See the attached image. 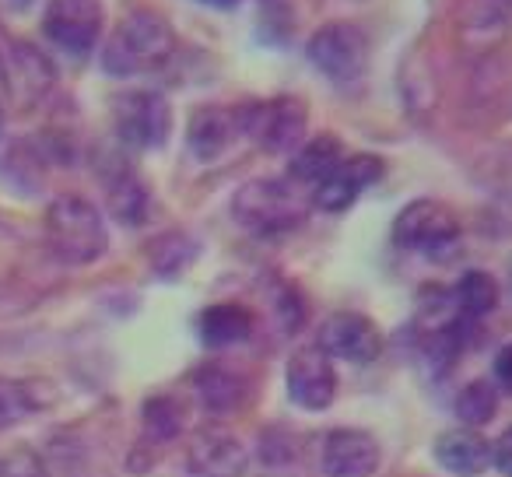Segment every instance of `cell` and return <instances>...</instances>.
<instances>
[{
    "label": "cell",
    "instance_id": "obj_1",
    "mask_svg": "<svg viewBox=\"0 0 512 477\" xmlns=\"http://www.w3.org/2000/svg\"><path fill=\"white\" fill-rule=\"evenodd\" d=\"M176 46V32L158 11H130L109 36L102 50V67L113 78H134V74L162 67L176 53Z\"/></svg>",
    "mask_w": 512,
    "mask_h": 477
},
{
    "label": "cell",
    "instance_id": "obj_2",
    "mask_svg": "<svg viewBox=\"0 0 512 477\" xmlns=\"http://www.w3.org/2000/svg\"><path fill=\"white\" fill-rule=\"evenodd\" d=\"M46 243L64 264H95L106 253L109 232L99 207L78 193H64L46 207Z\"/></svg>",
    "mask_w": 512,
    "mask_h": 477
},
{
    "label": "cell",
    "instance_id": "obj_3",
    "mask_svg": "<svg viewBox=\"0 0 512 477\" xmlns=\"http://www.w3.org/2000/svg\"><path fill=\"white\" fill-rule=\"evenodd\" d=\"M232 218L256 235H281L306 221V204L285 179H249L235 190Z\"/></svg>",
    "mask_w": 512,
    "mask_h": 477
},
{
    "label": "cell",
    "instance_id": "obj_4",
    "mask_svg": "<svg viewBox=\"0 0 512 477\" xmlns=\"http://www.w3.org/2000/svg\"><path fill=\"white\" fill-rule=\"evenodd\" d=\"M239 130L271 155H288L302 144L309 127V106L299 95H274V99H256L235 109Z\"/></svg>",
    "mask_w": 512,
    "mask_h": 477
},
{
    "label": "cell",
    "instance_id": "obj_5",
    "mask_svg": "<svg viewBox=\"0 0 512 477\" xmlns=\"http://www.w3.org/2000/svg\"><path fill=\"white\" fill-rule=\"evenodd\" d=\"M306 57L323 78L337 85H351L365 74L372 57V39L362 25L355 22H330L309 36Z\"/></svg>",
    "mask_w": 512,
    "mask_h": 477
},
{
    "label": "cell",
    "instance_id": "obj_6",
    "mask_svg": "<svg viewBox=\"0 0 512 477\" xmlns=\"http://www.w3.org/2000/svg\"><path fill=\"white\" fill-rule=\"evenodd\" d=\"M113 130L127 148L155 151L172 134V106L165 95L134 88L113 99Z\"/></svg>",
    "mask_w": 512,
    "mask_h": 477
},
{
    "label": "cell",
    "instance_id": "obj_7",
    "mask_svg": "<svg viewBox=\"0 0 512 477\" xmlns=\"http://www.w3.org/2000/svg\"><path fill=\"white\" fill-rule=\"evenodd\" d=\"M460 239V218L449 204L418 197L393 218V243L411 253H446Z\"/></svg>",
    "mask_w": 512,
    "mask_h": 477
},
{
    "label": "cell",
    "instance_id": "obj_8",
    "mask_svg": "<svg viewBox=\"0 0 512 477\" xmlns=\"http://www.w3.org/2000/svg\"><path fill=\"white\" fill-rule=\"evenodd\" d=\"M102 25V0H50L43 11V36L71 57H85L99 46Z\"/></svg>",
    "mask_w": 512,
    "mask_h": 477
},
{
    "label": "cell",
    "instance_id": "obj_9",
    "mask_svg": "<svg viewBox=\"0 0 512 477\" xmlns=\"http://www.w3.org/2000/svg\"><path fill=\"white\" fill-rule=\"evenodd\" d=\"M53 81H57V71L39 46L22 43V39H0V85L8 88L11 99L29 106L50 92Z\"/></svg>",
    "mask_w": 512,
    "mask_h": 477
},
{
    "label": "cell",
    "instance_id": "obj_10",
    "mask_svg": "<svg viewBox=\"0 0 512 477\" xmlns=\"http://www.w3.org/2000/svg\"><path fill=\"white\" fill-rule=\"evenodd\" d=\"M288 397L302 411H327L337 397V372L334 358L320 344H302L288 358Z\"/></svg>",
    "mask_w": 512,
    "mask_h": 477
},
{
    "label": "cell",
    "instance_id": "obj_11",
    "mask_svg": "<svg viewBox=\"0 0 512 477\" xmlns=\"http://www.w3.org/2000/svg\"><path fill=\"white\" fill-rule=\"evenodd\" d=\"M320 344L330 358L369 365L383 355V330L362 313H334L320 323Z\"/></svg>",
    "mask_w": 512,
    "mask_h": 477
},
{
    "label": "cell",
    "instance_id": "obj_12",
    "mask_svg": "<svg viewBox=\"0 0 512 477\" xmlns=\"http://www.w3.org/2000/svg\"><path fill=\"white\" fill-rule=\"evenodd\" d=\"M383 460L376 435L365 428H330L320 446V467L327 477H372Z\"/></svg>",
    "mask_w": 512,
    "mask_h": 477
},
{
    "label": "cell",
    "instance_id": "obj_13",
    "mask_svg": "<svg viewBox=\"0 0 512 477\" xmlns=\"http://www.w3.org/2000/svg\"><path fill=\"white\" fill-rule=\"evenodd\" d=\"M386 172V162L379 155H344V162L313 190V204L327 214H341L362 197L369 186H376Z\"/></svg>",
    "mask_w": 512,
    "mask_h": 477
},
{
    "label": "cell",
    "instance_id": "obj_14",
    "mask_svg": "<svg viewBox=\"0 0 512 477\" xmlns=\"http://www.w3.org/2000/svg\"><path fill=\"white\" fill-rule=\"evenodd\" d=\"M246 463V446L228 432H200L186 449L190 477H242Z\"/></svg>",
    "mask_w": 512,
    "mask_h": 477
},
{
    "label": "cell",
    "instance_id": "obj_15",
    "mask_svg": "<svg viewBox=\"0 0 512 477\" xmlns=\"http://www.w3.org/2000/svg\"><path fill=\"white\" fill-rule=\"evenodd\" d=\"M239 134V113L228 106H197L186 123V144L200 162L221 158Z\"/></svg>",
    "mask_w": 512,
    "mask_h": 477
},
{
    "label": "cell",
    "instance_id": "obj_16",
    "mask_svg": "<svg viewBox=\"0 0 512 477\" xmlns=\"http://www.w3.org/2000/svg\"><path fill=\"white\" fill-rule=\"evenodd\" d=\"M432 456L456 477H477L491 467V442L474 428H449L432 442Z\"/></svg>",
    "mask_w": 512,
    "mask_h": 477
},
{
    "label": "cell",
    "instance_id": "obj_17",
    "mask_svg": "<svg viewBox=\"0 0 512 477\" xmlns=\"http://www.w3.org/2000/svg\"><path fill=\"white\" fill-rule=\"evenodd\" d=\"M344 162V144L334 134H316L309 141H302L292 151V162H288V183L295 186H320L337 165Z\"/></svg>",
    "mask_w": 512,
    "mask_h": 477
},
{
    "label": "cell",
    "instance_id": "obj_18",
    "mask_svg": "<svg viewBox=\"0 0 512 477\" xmlns=\"http://www.w3.org/2000/svg\"><path fill=\"white\" fill-rule=\"evenodd\" d=\"M193 390L211 414H235L249 404L246 376L225 369V365H200L193 372Z\"/></svg>",
    "mask_w": 512,
    "mask_h": 477
},
{
    "label": "cell",
    "instance_id": "obj_19",
    "mask_svg": "<svg viewBox=\"0 0 512 477\" xmlns=\"http://www.w3.org/2000/svg\"><path fill=\"white\" fill-rule=\"evenodd\" d=\"M256 327V316L242 302H214L197 316V334L207 348H235L249 341Z\"/></svg>",
    "mask_w": 512,
    "mask_h": 477
},
{
    "label": "cell",
    "instance_id": "obj_20",
    "mask_svg": "<svg viewBox=\"0 0 512 477\" xmlns=\"http://www.w3.org/2000/svg\"><path fill=\"white\" fill-rule=\"evenodd\" d=\"M106 204H109V214H113L120 225L137 228L148 221L151 193H148V186L141 183L137 172H130L120 165V169L106 179Z\"/></svg>",
    "mask_w": 512,
    "mask_h": 477
},
{
    "label": "cell",
    "instance_id": "obj_21",
    "mask_svg": "<svg viewBox=\"0 0 512 477\" xmlns=\"http://www.w3.org/2000/svg\"><path fill=\"white\" fill-rule=\"evenodd\" d=\"M148 264L158 278H179L186 267L197 260L200 246L197 239H190L186 232H162L148 243Z\"/></svg>",
    "mask_w": 512,
    "mask_h": 477
},
{
    "label": "cell",
    "instance_id": "obj_22",
    "mask_svg": "<svg viewBox=\"0 0 512 477\" xmlns=\"http://www.w3.org/2000/svg\"><path fill=\"white\" fill-rule=\"evenodd\" d=\"M498 299H502V288H498V281L491 278L488 271H467L453 292L456 309H460L463 316H470V320L495 313Z\"/></svg>",
    "mask_w": 512,
    "mask_h": 477
},
{
    "label": "cell",
    "instance_id": "obj_23",
    "mask_svg": "<svg viewBox=\"0 0 512 477\" xmlns=\"http://www.w3.org/2000/svg\"><path fill=\"white\" fill-rule=\"evenodd\" d=\"M144 435L155 442H172L186 428V411L176 397H148L141 407Z\"/></svg>",
    "mask_w": 512,
    "mask_h": 477
},
{
    "label": "cell",
    "instance_id": "obj_24",
    "mask_svg": "<svg viewBox=\"0 0 512 477\" xmlns=\"http://www.w3.org/2000/svg\"><path fill=\"white\" fill-rule=\"evenodd\" d=\"M0 176L18 190H39V183H43V151H36L25 141H15L0 155Z\"/></svg>",
    "mask_w": 512,
    "mask_h": 477
},
{
    "label": "cell",
    "instance_id": "obj_25",
    "mask_svg": "<svg viewBox=\"0 0 512 477\" xmlns=\"http://www.w3.org/2000/svg\"><path fill=\"white\" fill-rule=\"evenodd\" d=\"M495 414H498V390L488 379H474V383H467L456 393V418H460L463 425H470V428L488 425Z\"/></svg>",
    "mask_w": 512,
    "mask_h": 477
},
{
    "label": "cell",
    "instance_id": "obj_26",
    "mask_svg": "<svg viewBox=\"0 0 512 477\" xmlns=\"http://www.w3.org/2000/svg\"><path fill=\"white\" fill-rule=\"evenodd\" d=\"M50 400H43L36 393V383H18V379H0V421H22L29 414H36L39 407H46Z\"/></svg>",
    "mask_w": 512,
    "mask_h": 477
},
{
    "label": "cell",
    "instance_id": "obj_27",
    "mask_svg": "<svg viewBox=\"0 0 512 477\" xmlns=\"http://www.w3.org/2000/svg\"><path fill=\"white\" fill-rule=\"evenodd\" d=\"M463 22L474 29L512 22V0H467L463 4Z\"/></svg>",
    "mask_w": 512,
    "mask_h": 477
},
{
    "label": "cell",
    "instance_id": "obj_28",
    "mask_svg": "<svg viewBox=\"0 0 512 477\" xmlns=\"http://www.w3.org/2000/svg\"><path fill=\"white\" fill-rule=\"evenodd\" d=\"M0 477H46V470L36 453L18 449V453H11L8 460L0 463Z\"/></svg>",
    "mask_w": 512,
    "mask_h": 477
},
{
    "label": "cell",
    "instance_id": "obj_29",
    "mask_svg": "<svg viewBox=\"0 0 512 477\" xmlns=\"http://www.w3.org/2000/svg\"><path fill=\"white\" fill-rule=\"evenodd\" d=\"M281 320H285V330H292V334L302 327V320H306V306H302L295 288H285V295H281Z\"/></svg>",
    "mask_w": 512,
    "mask_h": 477
},
{
    "label": "cell",
    "instance_id": "obj_30",
    "mask_svg": "<svg viewBox=\"0 0 512 477\" xmlns=\"http://www.w3.org/2000/svg\"><path fill=\"white\" fill-rule=\"evenodd\" d=\"M491 463L502 470L505 477H512V425L498 435V442L491 446Z\"/></svg>",
    "mask_w": 512,
    "mask_h": 477
},
{
    "label": "cell",
    "instance_id": "obj_31",
    "mask_svg": "<svg viewBox=\"0 0 512 477\" xmlns=\"http://www.w3.org/2000/svg\"><path fill=\"white\" fill-rule=\"evenodd\" d=\"M495 379L505 386V390H512V341L495 355Z\"/></svg>",
    "mask_w": 512,
    "mask_h": 477
},
{
    "label": "cell",
    "instance_id": "obj_32",
    "mask_svg": "<svg viewBox=\"0 0 512 477\" xmlns=\"http://www.w3.org/2000/svg\"><path fill=\"white\" fill-rule=\"evenodd\" d=\"M197 4H204V8H214V11H232V8H239V0H197Z\"/></svg>",
    "mask_w": 512,
    "mask_h": 477
},
{
    "label": "cell",
    "instance_id": "obj_33",
    "mask_svg": "<svg viewBox=\"0 0 512 477\" xmlns=\"http://www.w3.org/2000/svg\"><path fill=\"white\" fill-rule=\"evenodd\" d=\"M0 130H4V106H0Z\"/></svg>",
    "mask_w": 512,
    "mask_h": 477
}]
</instances>
